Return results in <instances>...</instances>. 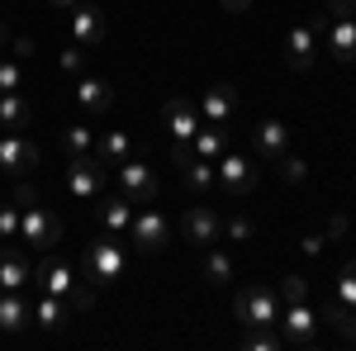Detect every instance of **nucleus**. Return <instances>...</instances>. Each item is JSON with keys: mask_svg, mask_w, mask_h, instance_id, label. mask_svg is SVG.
Returning a JSON list of instances; mask_svg holds the SVG:
<instances>
[{"mask_svg": "<svg viewBox=\"0 0 356 351\" xmlns=\"http://www.w3.org/2000/svg\"><path fill=\"white\" fill-rule=\"evenodd\" d=\"M119 270H124V256H119V247H114V243H95V247H90V280H95V285L114 280Z\"/></svg>", "mask_w": 356, "mask_h": 351, "instance_id": "obj_1", "label": "nucleus"}, {"mask_svg": "<svg viewBox=\"0 0 356 351\" xmlns=\"http://www.w3.org/2000/svg\"><path fill=\"white\" fill-rule=\"evenodd\" d=\"M19 233H24L29 243H38V247H53L62 228H57V218H48L43 209H29V214L19 218Z\"/></svg>", "mask_w": 356, "mask_h": 351, "instance_id": "obj_2", "label": "nucleus"}, {"mask_svg": "<svg viewBox=\"0 0 356 351\" xmlns=\"http://www.w3.org/2000/svg\"><path fill=\"white\" fill-rule=\"evenodd\" d=\"M119 181H124V195H129V199H152V195H157V181H152V171H147V166H138V162H129L124 166V171H119Z\"/></svg>", "mask_w": 356, "mask_h": 351, "instance_id": "obj_3", "label": "nucleus"}, {"mask_svg": "<svg viewBox=\"0 0 356 351\" xmlns=\"http://www.w3.org/2000/svg\"><path fill=\"white\" fill-rule=\"evenodd\" d=\"M238 318H243V323H271L275 318L271 295H266V290H247V295L238 299Z\"/></svg>", "mask_w": 356, "mask_h": 351, "instance_id": "obj_4", "label": "nucleus"}, {"mask_svg": "<svg viewBox=\"0 0 356 351\" xmlns=\"http://www.w3.org/2000/svg\"><path fill=\"white\" fill-rule=\"evenodd\" d=\"M219 214H214V209H191V214H186V238H191V243H214V238H219Z\"/></svg>", "mask_w": 356, "mask_h": 351, "instance_id": "obj_5", "label": "nucleus"}, {"mask_svg": "<svg viewBox=\"0 0 356 351\" xmlns=\"http://www.w3.org/2000/svg\"><path fill=\"white\" fill-rule=\"evenodd\" d=\"M134 243L143 247V252H157V247L166 243V223H162L157 214H143V218L134 223Z\"/></svg>", "mask_w": 356, "mask_h": 351, "instance_id": "obj_6", "label": "nucleus"}, {"mask_svg": "<svg viewBox=\"0 0 356 351\" xmlns=\"http://www.w3.org/2000/svg\"><path fill=\"white\" fill-rule=\"evenodd\" d=\"M67 186L76 190V199H90V195L100 190V166L95 162H76L72 171H67Z\"/></svg>", "mask_w": 356, "mask_h": 351, "instance_id": "obj_7", "label": "nucleus"}, {"mask_svg": "<svg viewBox=\"0 0 356 351\" xmlns=\"http://www.w3.org/2000/svg\"><path fill=\"white\" fill-rule=\"evenodd\" d=\"M38 152L29 147L24 138H0V166H10V171H24Z\"/></svg>", "mask_w": 356, "mask_h": 351, "instance_id": "obj_8", "label": "nucleus"}, {"mask_svg": "<svg viewBox=\"0 0 356 351\" xmlns=\"http://www.w3.org/2000/svg\"><path fill=\"white\" fill-rule=\"evenodd\" d=\"M219 176H223V186L233 190V195H252V166H247V162H238V157H228Z\"/></svg>", "mask_w": 356, "mask_h": 351, "instance_id": "obj_9", "label": "nucleus"}, {"mask_svg": "<svg viewBox=\"0 0 356 351\" xmlns=\"http://www.w3.org/2000/svg\"><path fill=\"white\" fill-rule=\"evenodd\" d=\"M166 129H171L176 138H191L195 133V114H191L186 100H171V105H166Z\"/></svg>", "mask_w": 356, "mask_h": 351, "instance_id": "obj_10", "label": "nucleus"}, {"mask_svg": "<svg viewBox=\"0 0 356 351\" xmlns=\"http://www.w3.org/2000/svg\"><path fill=\"white\" fill-rule=\"evenodd\" d=\"M29 275H33V270H29L24 261L15 256V252H0V285H5V290H15V285H24Z\"/></svg>", "mask_w": 356, "mask_h": 351, "instance_id": "obj_11", "label": "nucleus"}, {"mask_svg": "<svg viewBox=\"0 0 356 351\" xmlns=\"http://www.w3.org/2000/svg\"><path fill=\"white\" fill-rule=\"evenodd\" d=\"M76 95H81V105L95 109V114H105V109L114 105V95H110V85H105V81H81V90H76Z\"/></svg>", "mask_w": 356, "mask_h": 351, "instance_id": "obj_12", "label": "nucleus"}, {"mask_svg": "<svg viewBox=\"0 0 356 351\" xmlns=\"http://www.w3.org/2000/svg\"><path fill=\"white\" fill-rule=\"evenodd\" d=\"M72 28H76V38H81V43H100V10L81 5V10H76V19H72Z\"/></svg>", "mask_w": 356, "mask_h": 351, "instance_id": "obj_13", "label": "nucleus"}, {"mask_svg": "<svg viewBox=\"0 0 356 351\" xmlns=\"http://www.w3.org/2000/svg\"><path fill=\"white\" fill-rule=\"evenodd\" d=\"M0 124H10V129H24L29 124V105L19 95H5V100H0Z\"/></svg>", "mask_w": 356, "mask_h": 351, "instance_id": "obj_14", "label": "nucleus"}, {"mask_svg": "<svg viewBox=\"0 0 356 351\" xmlns=\"http://www.w3.org/2000/svg\"><path fill=\"white\" fill-rule=\"evenodd\" d=\"M257 147H261L266 157H275V152L285 147V129H280V124H261V129H257Z\"/></svg>", "mask_w": 356, "mask_h": 351, "instance_id": "obj_15", "label": "nucleus"}, {"mask_svg": "<svg viewBox=\"0 0 356 351\" xmlns=\"http://www.w3.org/2000/svg\"><path fill=\"white\" fill-rule=\"evenodd\" d=\"M204 109H209V119H223V114L233 109V85H214L209 100H204Z\"/></svg>", "mask_w": 356, "mask_h": 351, "instance_id": "obj_16", "label": "nucleus"}, {"mask_svg": "<svg viewBox=\"0 0 356 351\" xmlns=\"http://www.w3.org/2000/svg\"><path fill=\"white\" fill-rule=\"evenodd\" d=\"M29 323V309L19 299H0V327H24Z\"/></svg>", "mask_w": 356, "mask_h": 351, "instance_id": "obj_17", "label": "nucleus"}, {"mask_svg": "<svg viewBox=\"0 0 356 351\" xmlns=\"http://www.w3.org/2000/svg\"><path fill=\"white\" fill-rule=\"evenodd\" d=\"M309 48H314V43H309V33L295 28V33H290V67H309Z\"/></svg>", "mask_w": 356, "mask_h": 351, "instance_id": "obj_18", "label": "nucleus"}, {"mask_svg": "<svg viewBox=\"0 0 356 351\" xmlns=\"http://www.w3.org/2000/svg\"><path fill=\"white\" fill-rule=\"evenodd\" d=\"M204 275H209V285H223V280H233V266H228V256H209Z\"/></svg>", "mask_w": 356, "mask_h": 351, "instance_id": "obj_19", "label": "nucleus"}, {"mask_svg": "<svg viewBox=\"0 0 356 351\" xmlns=\"http://www.w3.org/2000/svg\"><path fill=\"white\" fill-rule=\"evenodd\" d=\"M38 323H48V327L62 323V304L57 299H38Z\"/></svg>", "mask_w": 356, "mask_h": 351, "instance_id": "obj_20", "label": "nucleus"}, {"mask_svg": "<svg viewBox=\"0 0 356 351\" xmlns=\"http://www.w3.org/2000/svg\"><path fill=\"white\" fill-rule=\"evenodd\" d=\"M100 218H105L110 228H129V204H105V209H100Z\"/></svg>", "mask_w": 356, "mask_h": 351, "instance_id": "obj_21", "label": "nucleus"}, {"mask_svg": "<svg viewBox=\"0 0 356 351\" xmlns=\"http://www.w3.org/2000/svg\"><path fill=\"white\" fill-rule=\"evenodd\" d=\"M105 157H114V162H119V157H129V138L110 133V138H105Z\"/></svg>", "mask_w": 356, "mask_h": 351, "instance_id": "obj_22", "label": "nucleus"}, {"mask_svg": "<svg viewBox=\"0 0 356 351\" xmlns=\"http://www.w3.org/2000/svg\"><path fill=\"white\" fill-rule=\"evenodd\" d=\"M280 295L290 299V304H304V280H295V275H290V280L280 285Z\"/></svg>", "mask_w": 356, "mask_h": 351, "instance_id": "obj_23", "label": "nucleus"}, {"mask_svg": "<svg viewBox=\"0 0 356 351\" xmlns=\"http://www.w3.org/2000/svg\"><path fill=\"white\" fill-rule=\"evenodd\" d=\"M15 85H19V72H15V67H10V62H0V90H5V95H10V90H15Z\"/></svg>", "mask_w": 356, "mask_h": 351, "instance_id": "obj_24", "label": "nucleus"}, {"mask_svg": "<svg viewBox=\"0 0 356 351\" xmlns=\"http://www.w3.org/2000/svg\"><path fill=\"white\" fill-rule=\"evenodd\" d=\"M67 147H72V152L90 147V133H86V129H67Z\"/></svg>", "mask_w": 356, "mask_h": 351, "instance_id": "obj_25", "label": "nucleus"}, {"mask_svg": "<svg viewBox=\"0 0 356 351\" xmlns=\"http://www.w3.org/2000/svg\"><path fill=\"white\" fill-rule=\"evenodd\" d=\"M15 233H19V218L10 209H0V238H15Z\"/></svg>", "mask_w": 356, "mask_h": 351, "instance_id": "obj_26", "label": "nucleus"}, {"mask_svg": "<svg viewBox=\"0 0 356 351\" xmlns=\"http://www.w3.org/2000/svg\"><path fill=\"white\" fill-rule=\"evenodd\" d=\"M228 238H252V223H247V218H233V223H228Z\"/></svg>", "mask_w": 356, "mask_h": 351, "instance_id": "obj_27", "label": "nucleus"}, {"mask_svg": "<svg viewBox=\"0 0 356 351\" xmlns=\"http://www.w3.org/2000/svg\"><path fill=\"white\" fill-rule=\"evenodd\" d=\"M81 62H86V53H62V67L67 72H81Z\"/></svg>", "mask_w": 356, "mask_h": 351, "instance_id": "obj_28", "label": "nucleus"}, {"mask_svg": "<svg viewBox=\"0 0 356 351\" xmlns=\"http://www.w3.org/2000/svg\"><path fill=\"white\" fill-rule=\"evenodd\" d=\"M223 5H228V10H247V0H223Z\"/></svg>", "mask_w": 356, "mask_h": 351, "instance_id": "obj_29", "label": "nucleus"}, {"mask_svg": "<svg viewBox=\"0 0 356 351\" xmlns=\"http://www.w3.org/2000/svg\"><path fill=\"white\" fill-rule=\"evenodd\" d=\"M5 38H10V33H5V24H0V43H5Z\"/></svg>", "mask_w": 356, "mask_h": 351, "instance_id": "obj_30", "label": "nucleus"}, {"mask_svg": "<svg viewBox=\"0 0 356 351\" xmlns=\"http://www.w3.org/2000/svg\"><path fill=\"white\" fill-rule=\"evenodd\" d=\"M53 5H76V0H53Z\"/></svg>", "mask_w": 356, "mask_h": 351, "instance_id": "obj_31", "label": "nucleus"}]
</instances>
